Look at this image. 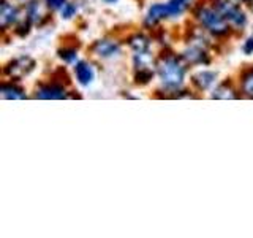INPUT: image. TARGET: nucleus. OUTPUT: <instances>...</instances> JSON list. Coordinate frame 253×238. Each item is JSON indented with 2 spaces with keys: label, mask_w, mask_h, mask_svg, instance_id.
I'll use <instances>...</instances> for the list:
<instances>
[{
  "label": "nucleus",
  "mask_w": 253,
  "mask_h": 238,
  "mask_svg": "<svg viewBox=\"0 0 253 238\" xmlns=\"http://www.w3.org/2000/svg\"><path fill=\"white\" fill-rule=\"evenodd\" d=\"M190 2H192V0H169V2L166 3L168 16L169 18H177V16H180L190 6Z\"/></svg>",
  "instance_id": "obj_12"
},
{
  "label": "nucleus",
  "mask_w": 253,
  "mask_h": 238,
  "mask_svg": "<svg viewBox=\"0 0 253 238\" xmlns=\"http://www.w3.org/2000/svg\"><path fill=\"white\" fill-rule=\"evenodd\" d=\"M19 11L14 5L8 3L6 0H2V5H0V24H2V29L6 30L10 26L18 21Z\"/></svg>",
  "instance_id": "obj_7"
},
{
  "label": "nucleus",
  "mask_w": 253,
  "mask_h": 238,
  "mask_svg": "<svg viewBox=\"0 0 253 238\" xmlns=\"http://www.w3.org/2000/svg\"><path fill=\"white\" fill-rule=\"evenodd\" d=\"M220 11V14L231 24V26L241 29L247 24V16L241 10V6L231 2V0H218V2L213 5Z\"/></svg>",
  "instance_id": "obj_3"
},
{
  "label": "nucleus",
  "mask_w": 253,
  "mask_h": 238,
  "mask_svg": "<svg viewBox=\"0 0 253 238\" xmlns=\"http://www.w3.org/2000/svg\"><path fill=\"white\" fill-rule=\"evenodd\" d=\"M154 76V71L149 70V68H139L136 71V76H134V79H136L138 84H147L150 79H152Z\"/></svg>",
  "instance_id": "obj_19"
},
{
  "label": "nucleus",
  "mask_w": 253,
  "mask_h": 238,
  "mask_svg": "<svg viewBox=\"0 0 253 238\" xmlns=\"http://www.w3.org/2000/svg\"><path fill=\"white\" fill-rule=\"evenodd\" d=\"M196 18L200 19L206 30L215 35H226L229 32V22L220 14L215 6H201L196 11Z\"/></svg>",
  "instance_id": "obj_2"
},
{
  "label": "nucleus",
  "mask_w": 253,
  "mask_h": 238,
  "mask_svg": "<svg viewBox=\"0 0 253 238\" xmlns=\"http://www.w3.org/2000/svg\"><path fill=\"white\" fill-rule=\"evenodd\" d=\"M212 97H213V99L228 100V99H236V97H237V94H236V91L233 89V86L229 84L228 81H225V83H221V84H218V86L215 87V91H213Z\"/></svg>",
  "instance_id": "obj_14"
},
{
  "label": "nucleus",
  "mask_w": 253,
  "mask_h": 238,
  "mask_svg": "<svg viewBox=\"0 0 253 238\" xmlns=\"http://www.w3.org/2000/svg\"><path fill=\"white\" fill-rule=\"evenodd\" d=\"M242 50H244L245 54H253V38H249L247 42L244 43Z\"/></svg>",
  "instance_id": "obj_22"
},
{
  "label": "nucleus",
  "mask_w": 253,
  "mask_h": 238,
  "mask_svg": "<svg viewBox=\"0 0 253 238\" xmlns=\"http://www.w3.org/2000/svg\"><path fill=\"white\" fill-rule=\"evenodd\" d=\"M92 51L97 54L98 58L109 59L121 53V46H119V43H116V42H111V40H98V42L93 43Z\"/></svg>",
  "instance_id": "obj_6"
},
{
  "label": "nucleus",
  "mask_w": 253,
  "mask_h": 238,
  "mask_svg": "<svg viewBox=\"0 0 253 238\" xmlns=\"http://www.w3.org/2000/svg\"><path fill=\"white\" fill-rule=\"evenodd\" d=\"M215 79H217V73H215V71L204 70V71H200V73H196L193 76V84L198 87V89L206 91V89H209V87L213 83H215Z\"/></svg>",
  "instance_id": "obj_11"
},
{
  "label": "nucleus",
  "mask_w": 253,
  "mask_h": 238,
  "mask_svg": "<svg viewBox=\"0 0 253 238\" xmlns=\"http://www.w3.org/2000/svg\"><path fill=\"white\" fill-rule=\"evenodd\" d=\"M106 3H114V2H117V0H105Z\"/></svg>",
  "instance_id": "obj_23"
},
{
  "label": "nucleus",
  "mask_w": 253,
  "mask_h": 238,
  "mask_svg": "<svg viewBox=\"0 0 253 238\" xmlns=\"http://www.w3.org/2000/svg\"><path fill=\"white\" fill-rule=\"evenodd\" d=\"M59 58L67 63H73L78 59V51L75 48H63V50H59Z\"/></svg>",
  "instance_id": "obj_18"
},
{
  "label": "nucleus",
  "mask_w": 253,
  "mask_h": 238,
  "mask_svg": "<svg viewBox=\"0 0 253 238\" xmlns=\"http://www.w3.org/2000/svg\"><path fill=\"white\" fill-rule=\"evenodd\" d=\"M2 97L3 99H13V100H19V99H24L26 97V92H24L19 86L16 84H11V83H3L2 84Z\"/></svg>",
  "instance_id": "obj_13"
},
{
  "label": "nucleus",
  "mask_w": 253,
  "mask_h": 238,
  "mask_svg": "<svg viewBox=\"0 0 253 238\" xmlns=\"http://www.w3.org/2000/svg\"><path fill=\"white\" fill-rule=\"evenodd\" d=\"M46 2V6L51 8V10H60V8L65 6L67 0H44Z\"/></svg>",
  "instance_id": "obj_21"
},
{
  "label": "nucleus",
  "mask_w": 253,
  "mask_h": 238,
  "mask_svg": "<svg viewBox=\"0 0 253 238\" xmlns=\"http://www.w3.org/2000/svg\"><path fill=\"white\" fill-rule=\"evenodd\" d=\"M128 45H130L131 50L134 51V54H139V53H147L149 51L150 42L144 35H134V37L130 38Z\"/></svg>",
  "instance_id": "obj_15"
},
{
  "label": "nucleus",
  "mask_w": 253,
  "mask_h": 238,
  "mask_svg": "<svg viewBox=\"0 0 253 238\" xmlns=\"http://www.w3.org/2000/svg\"><path fill=\"white\" fill-rule=\"evenodd\" d=\"M34 68H35V60L27 58V56H22V58L13 59L8 63L5 67V73L13 79H21L24 76H27Z\"/></svg>",
  "instance_id": "obj_4"
},
{
  "label": "nucleus",
  "mask_w": 253,
  "mask_h": 238,
  "mask_svg": "<svg viewBox=\"0 0 253 238\" xmlns=\"http://www.w3.org/2000/svg\"><path fill=\"white\" fill-rule=\"evenodd\" d=\"M168 8L166 3H157L149 8L147 16H146V24L147 26H155L157 22H160L163 19H168Z\"/></svg>",
  "instance_id": "obj_10"
},
{
  "label": "nucleus",
  "mask_w": 253,
  "mask_h": 238,
  "mask_svg": "<svg viewBox=\"0 0 253 238\" xmlns=\"http://www.w3.org/2000/svg\"><path fill=\"white\" fill-rule=\"evenodd\" d=\"M182 59H184L187 63H192V65H206V63H209L211 59H209V54L206 53L201 46H192L188 48V50L182 54Z\"/></svg>",
  "instance_id": "obj_8"
},
{
  "label": "nucleus",
  "mask_w": 253,
  "mask_h": 238,
  "mask_svg": "<svg viewBox=\"0 0 253 238\" xmlns=\"http://www.w3.org/2000/svg\"><path fill=\"white\" fill-rule=\"evenodd\" d=\"M37 99H43V100H60L67 97V91L65 87L60 84H43L40 86L37 92H35Z\"/></svg>",
  "instance_id": "obj_5"
},
{
  "label": "nucleus",
  "mask_w": 253,
  "mask_h": 238,
  "mask_svg": "<svg viewBox=\"0 0 253 238\" xmlns=\"http://www.w3.org/2000/svg\"><path fill=\"white\" fill-rule=\"evenodd\" d=\"M76 14V5L75 3H65V6L62 8V18L70 19Z\"/></svg>",
  "instance_id": "obj_20"
},
{
  "label": "nucleus",
  "mask_w": 253,
  "mask_h": 238,
  "mask_svg": "<svg viewBox=\"0 0 253 238\" xmlns=\"http://www.w3.org/2000/svg\"><path fill=\"white\" fill-rule=\"evenodd\" d=\"M27 19L30 22H38L40 19H42V8H40V3L37 2V0H32V2L27 5Z\"/></svg>",
  "instance_id": "obj_17"
},
{
  "label": "nucleus",
  "mask_w": 253,
  "mask_h": 238,
  "mask_svg": "<svg viewBox=\"0 0 253 238\" xmlns=\"http://www.w3.org/2000/svg\"><path fill=\"white\" fill-rule=\"evenodd\" d=\"M241 89L244 92V95L253 99V68L244 71L242 73V79H241Z\"/></svg>",
  "instance_id": "obj_16"
},
{
  "label": "nucleus",
  "mask_w": 253,
  "mask_h": 238,
  "mask_svg": "<svg viewBox=\"0 0 253 238\" xmlns=\"http://www.w3.org/2000/svg\"><path fill=\"white\" fill-rule=\"evenodd\" d=\"M75 75H76L78 83L83 84V86H89L93 81V78H95L92 65H90V63H87L85 60L76 62V65H75Z\"/></svg>",
  "instance_id": "obj_9"
},
{
  "label": "nucleus",
  "mask_w": 253,
  "mask_h": 238,
  "mask_svg": "<svg viewBox=\"0 0 253 238\" xmlns=\"http://www.w3.org/2000/svg\"><path fill=\"white\" fill-rule=\"evenodd\" d=\"M157 70H158V76H160L162 83L166 87H169V89H177V87L184 83L185 71H187L185 63L182 62V59L172 54L162 58V60L158 62V65H157Z\"/></svg>",
  "instance_id": "obj_1"
},
{
  "label": "nucleus",
  "mask_w": 253,
  "mask_h": 238,
  "mask_svg": "<svg viewBox=\"0 0 253 238\" xmlns=\"http://www.w3.org/2000/svg\"><path fill=\"white\" fill-rule=\"evenodd\" d=\"M242 2H249V0H242Z\"/></svg>",
  "instance_id": "obj_24"
}]
</instances>
